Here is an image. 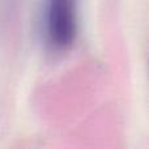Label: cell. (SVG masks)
I'll return each mask as SVG.
<instances>
[{"label": "cell", "instance_id": "1", "mask_svg": "<svg viewBox=\"0 0 149 149\" xmlns=\"http://www.w3.org/2000/svg\"><path fill=\"white\" fill-rule=\"evenodd\" d=\"M79 0H47L46 38L54 51H67L72 47L77 31Z\"/></svg>", "mask_w": 149, "mask_h": 149}]
</instances>
